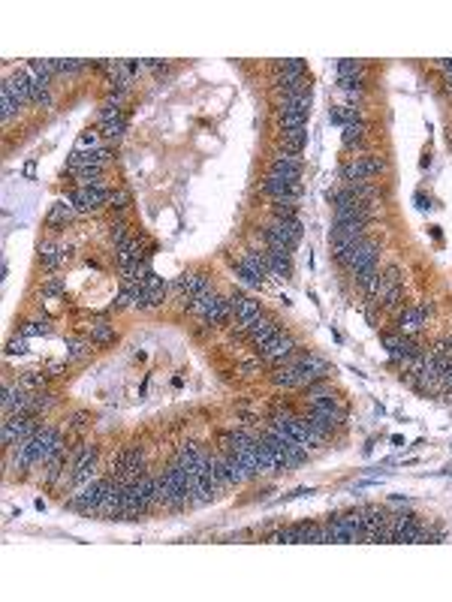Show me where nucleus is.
<instances>
[{"label": "nucleus", "instance_id": "obj_8", "mask_svg": "<svg viewBox=\"0 0 452 602\" xmlns=\"http://www.w3.org/2000/svg\"><path fill=\"white\" fill-rule=\"evenodd\" d=\"M33 434H36L33 416H4V431H0L4 446H16L18 440L33 437Z\"/></svg>", "mask_w": 452, "mask_h": 602}, {"label": "nucleus", "instance_id": "obj_33", "mask_svg": "<svg viewBox=\"0 0 452 602\" xmlns=\"http://www.w3.org/2000/svg\"><path fill=\"white\" fill-rule=\"evenodd\" d=\"M281 127H284V130H301V127H308V114H301V112H281Z\"/></svg>", "mask_w": 452, "mask_h": 602}, {"label": "nucleus", "instance_id": "obj_32", "mask_svg": "<svg viewBox=\"0 0 452 602\" xmlns=\"http://www.w3.org/2000/svg\"><path fill=\"white\" fill-rule=\"evenodd\" d=\"M21 106L16 100H12V94L6 91V87H0V118H4V124H9L12 121V114H16Z\"/></svg>", "mask_w": 452, "mask_h": 602}, {"label": "nucleus", "instance_id": "obj_4", "mask_svg": "<svg viewBox=\"0 0 452 602\" xmlns=\"http://www.w3.org/2000/svg\"><path fill=\"white\" fill-rule=\"evenodd\" d=\"M266 241H269V247L293 250L301 241V223L298 220H271L266 226Z\"/></svg>", "mask_w": 452, "mask_h": 602}, {"label": "nucleus", "instance_id": "obj_39", "mask_svg": "<svg viewBox=\"0 0 452 602\" xmlns=\"http://www.w3.org/2000/svg\"><path fill=\"white\" fill-rule=\"evenodd\" d=\"M365 67H362L359 60H341L338 63V79H350V75H362Z\"/></svg>", "mask_w": 452, "mask_h": 602}, {"label": "nucleus", "instance_id": "obj_48", "mask_svg": "<svg viewBox=\"0 0 452 602\" xmlns=\"http://www.w3.org/2000/svg\"><path fill=\"white\" fill-rule=\"evenodd\" d=\"M124 229H127L124 223H112V241H115V247H118V244H124V241L130 238L127 232H124Z\"/></svg>", "mask_w": 452, "mask_h": 602}, {"label": "nucleus", "instance_id": "obj_35", "mask_svg": "<svg viewBox=\"0 0 452 602\" xmlns=\"http://www.w3.org/2000/svg\"><path fill=\"white\" fill-rule=\"evenodd\" d=\"M215 479H217L220 488L232 485V479H230V464H226V455H215Z\"/></svg>", "mask_w": 452, "mask_h": 602}, {"label": "nucleus", "instance_id": "obj_37", "mask_svg": "<svg viewBox=\"0 0 452 602\" xmlns=\"http://www.w3.org/2000/svg\"><path fill=\"white\" fill-rule=\"evenodd\" d=\"M274 220H296V202H274Z\"/></svg>", "mask_w": 452, "mask_h": 602}, {"label": "nucleus", "instance_id": "obj_25", "mask_svg": "<svg viewBox=\"0 0 452 602\" xmlns=\"http://www.w3.org/2000/svg\"><path fill=\"white\" fill-rule=\"evenodd\" d=\"M72 214H75V205H72L70 199H67V202H55L45 220H48V226H60V223L72 220Z\"/></svg>", "mask_w": 452, "mask_h": 602}, {"label": "nucleus", "instance_id": "obj_36", "mask_svg": "<svg viewBox=\"0 0 452 602\" xmlns=\"http://www.w3.org/2000/svg\"><path fill=\"white\" fill-rule=\"evenodd\" d=\"M269 542H281V545H298V527H284L278 533L269 536Z\"/></svg>", "mask_w": 452, "mask_h": 602}, {"label": "nucleus", "instance_id": "obj_42", "mask_svg": "<svg viewBox=\"0 0 452 602\" xmlns=\"http://www.w3.org/2000/svg\"><path fill=\"white\" fill-rule=\"evenodd\" d=\"M55 70H58V75L82 72V70H85V60H55Z\"/></svg>", "mask_w": 452, "mask_h": 602}, {"label": "nucleus", "instance_id": "obj_11", "mask_svg": "<svg viewBox=\"0 0 452 602\" xmlns=\"http://www.w3.org/2000/svg\"><path fill=\"white\" fill-rule=\"evenodd\" d=\"M33 446H36V464H45L48 458H55L64 449V437H60V431H55V428H36Z\"/></svg>", "mask_w": 452, "mask_h": 602}, {"label": "nucleus", "instance_id": "obj_41", "mask_svg": "<svg viewBox=\"0 0 452 602\" xmlns=\"http://www.w3.org/2000/svg\"><path fill=\"white\" fill-rule=\"evenodd\" d=\"M274 70H278V72H290V75H301V72H305V60H298V58L278 60V63H274Z\"/></svg>", "mask_w": 452, "mask_h": 602}, {"label": "nucleus", "instance_id": "obj_34", "mask_svg": "<svg viewBox=\"0 0 452 602\" xmlns=\"http://www.w3.org/2000/svg\"><path fill=\"white\" fill-rule=\"evenodd\" d=\"M91 340H97V343L115 340V326H109V323H94V326H91Z\"/></svg>", "mask_w": 452, "mask_h": 602}, {"label": "nucleus", "instance_id": "obj_50", "mask_svg": "<svg viewBox=\"0 0 452 602\" xmlns=\"http://www.w3.org/2000/svg\"><path fill=\"white\" fill-rule=\"evenodd\" d=\"M82 148L97 151V133H85V136L79 139V148H75V151H82Z\"/></svg>", "mask_w": 452, "mask_h": 602}, {"label": "nucleus", "instance_id": "obj_1", "mask_svg": "<svg viewBox=\"0 0 452 602\" xmlns=\"http://www.w3.org/2000/svg\"><path fill=\"white\" fill-rule=\"evenodd\" d=\"M190 311H193L196 316H203V323H208V326H220V323H226V319H230L232 307H230V299H220L215 289H208L205 296L193 299Z\"/></svg>", "mask_w": 452, "mask_h": 602}, {"label": "nucleus", "instance_id": "obj_10", "mask_svg": "<svg viewBox=\"0 0 452 602\" xmlns=\"http://www.w3.org/2000/svg\"><path fill=\"white\" fill-rule=\"evenodd\" d=\"M94 464H97V446H82L72 458L70 470V485H85L94 479Z\"/></svg>", "mask_w": 452, "mask_h": 602}, {"label": "nucleus", "instance_id": "obj_21", "mask_svg": "<svg viewBox=\"0 0 452 602\" xmlns=\"http://www.w3.org/2000/svg\"><path fill=\"white\" fill-rule=\"evenodd\" d=\"M296 365H298V370H301V386H311L313 380L325 377V370H329V365H325L320 355H313V353H311V355H301Z\"/></svg>", "mask_w": 452, "mask_h": 602}, {"label": "nucleus", "instance_id": "obj_46", "mask_svg": "<svg viewBox=\"0 0 452 602\" xmlns=\"http://www.w3.org/2000/svg\"><path fill=\"white\" fill-rule=\"evenodd\" d=\"M6 353L9 355H21V353H28V338H12L9 343H6Z\"/></svg>", "mask_w": 452, "mask_h": 602}, {"label": "nucleus", "instance_id": "obj_22", "mask_svg": "<svg viewBox=\"0 0 452 602\" xmlns=\"http://www.w3.org/2000/svg\"><path fill=\"white\" fill-rule=\"evenodd\" d=\"M266 262H269V274L274 277H290L293 272V259H290V250H281V247H269L266 253Z\"/></svg>", "mask_w": 452, "mask_h": 602}, {"label": "nucleus", "instance_id": "obj_3", "mask_svg": "<svg viewBox=\"0 0 452 602\" xmlns=\"http://www.w3.org/2000/svg\"><path fill=\"white\" fill-rule=\"evenodd\" d=\"M365 530H362V512H350L325 524V542H359Z\"/></svg>", "mask_w": 452, "mask_h": 602}, {"label": "nucleus", "instance_id": "obj_49", "mask_svg": "<svg viewBox=\"0 0 452 602\" xmlns=\"http://www.w3.org/2000/svg\"><path fill=\"white\" fill-rule=\"evenodd\" d=\"M112 205H115V208H127V205H130V193H127V190L112 193Z\"/></svg>", "mask_w": 452, "mask_h": 602}, {"label": "nucleus", "instance_id": "obj_24", "mask_svg": "<svg viewBox=\"0 0 452 602\" xmlns=\"http://www.w3.org/2000/svg\"><path fill=\"white\" fill-rule=\"evenodd\" d=\"M238 262H242L244 268H250V272H254V274H259L262 280L269 277V262H266V253H259V250H244V253H242V259H238Z\"/></svg>", "mask_w": 452, "mask_h": 602}, {"label": "nucleus", "instance_id": "obj_2", "mask_svg": "<svg viewBox=\"0 0 452 602\" xmlns=\"http://www.w3.org/2000/svg\"><path fill=\"white\" fill-rule=\"evenodd\" d=\"M145 455L139 449H124L112 461V476H115L121 485H133L136 479L145 476Z\"/></svg>", "mask_w": 452, "mask_h": 602}, {"label": "nucleus", "instance_id": "obj_47", "mask_svg": "<svg viewBox=\"0 0 452 602\" xmlns=\"http://www.w3.org/2000/svg\"><path fill=\"white\" fill-rule=\"evenodd\" d=\"M341 91H362V75H350V79H338Z\"/></svg>", "mask_w": 452, "mask_h": 602}, {"label": "nucleus", "instance_id": "obj_6", "mask_svg": "<svg viewBox=\"0 0 452 602\" xmlns=\"http://www.w3.org/2000/svg\"><path fill=\"white\" fill-rule=\"evenodd\" d=\"M172 289L178 292V301H181L184 307H190V304H193V299L205 296V292L211 289V284H208V277H205V274H199V272H184L181 277H175Z\"/></svg>", "mask_w": 452, "mask_h": 602}, {"label": "nucleus", "instance_id": "obj_23", "mask_svg": "<svg viewBox=\"0 0 452 602\" xmlns=\"http://www.w3.org/2000/svg\"><path fill=\"white\" fill-rule=\"evenodd\" d=\"M274 87L278 91H284V97H290V94H301V91H308V79H305V72L301 75H290V72H274Z\"/></svg>", "mask_w": 452, "mask_h": 602}, {"label": "nucleus", "instance_id": "obj_44", "mask_svg": "<svg viewBox=\"0 0 452 602\" xmlns=\"http://www.w3.org/2000/svg\"><path fill=\"white\" fill-rule=\"evenodd\" d=\"M43 382H45V374H36V370H28V374L21 377V382H18V386L31 392V389H40Z\"/></svg>", "mask_w": 452, "mask_h": 602}, {"label": "nucleus", "instance_id": "obj_26", "mask_svg": "<svg viewBox=\"0 0 452 602\" xmlns=\"http://www.w3.org/2000/svg\"><path fill=\"white\" fill-rule=\"evenodd\" d=\"M274 386H284V389H296V386H301V370H298V365L293 362V365L281 367L278 374H274Z\"/></svg>", "mask_w": 452, "mask_h": 602}, {"label": "nucleus", "instance_id": "obj_38", "mask_svg": "<svg viewBox=\"0 0 452 602\" xmlns=\"http://www.w3.org/2000/svg\"><path fill=\"white\" fill-rule=\"evenodd\" d=\"M124 130H127V121L124 118H115V121H103V136L106 139H121Z\"/></svg>", "mask_w": 452, "mask_h": 602}, {"label": "nucleus", "instance_id": "obj_16", "mask_svg": "<svg viewBox=\"0 0 452 602\" xmlns=\"http://www.w3.org/2000/svg\"><path fill=\"white\" fill-rule=\"evenodd\" d=\"M109 163V151L103 148H97V151H75L70 163H67V169L70 172H85V169H103V166Z\"/></svg>", "mask_w": 452, "mask_h": 602}, {"label": "nucleus", "instance_id": "obj_31", "mask_svg": "<svg viewBox=\"0 0 452 602\" xmlns=\"http://www.w3.org/2000/svg\"><path fill=\"white\" fill-rule=\"evenodd\" d=\"M362 139H365V121H359V124H347L344 127V133H341V145L344 148H356Z\"/></svg>", "mask_w": 452, "mask_h": 602}, {"label": "nucleus", "instance_id": "obj_19", "mask_svg": "<svg viewBox=\"0 0 452 602\" xmlns=\"http://www.w3.org/2000/svg\"><path fill=\"white\" fill-rule=\"evenodd\" d=\"M244 331H247V338L254 340L257 347H266L271 338L281 335V326L274 323V319H269V316H259V319H254V323H250Z\"/></svg>", "mask_w": 452, "mask_h": 602}, {"label": "nucleus", "instance_id": "obj_45", "mask_svg": "<svg viewBox=\"0 0 452 602\" xmlns=\"http://www.w3.org/2000/svg\"><path fill=\"white\" fill-rule=\"evenodd\" d=\"M235 274L242 277L244 284H250V286H262V277H259V274H254V272H250V268H244L242 262H235Z\"/></svg>", "mask_w": 452, "mask_h": 602}, {"label": "nucleus", "instance_id": "obj_27", "mask_svg": "<svg viewBox=\"0 0 452 602\" xmlns=\"http://www.w3.org/2000/svg\"><path fill=\"white\" fill-rule=\"evenodd\" d=\"M305 145H308V127H301V130H284V151L301 154Z\"/></svg>", "mask_w": 452, "mask_h": 602}, {"label": "nucleus", "instance_id": "obj_30", "mask_svg": "<svg viewBox=\"0 0 452 602\" xmlns=\"http://www.w3.org/2000/svg\"><path fill=\"white\" fill-rule=\"evenodd\" d=\"M329 121H332V124H338V127L359 124V121H362V112H359V109H350V106H338V109H332Z\"/></svg>", "mask_w": 452, "mask_h": 602}, {"label": "nucleus", "instance_id": "obj_17", "mask_svg": "<svg viewBox=\"0 0 452 602\" xmlns=\"http://www.w3.org/2000/svg\"><path fill=\"white\" fill-rule=\"evenodd\" d=\"M4 87L12 94V100H16L18 106H28V102H33V87H31V72L28 70L12 72L9 79L4 82Z\"/></svg>", "mask_w": 452, "mask_h": 602}, {"label": "nucleus", "instance_id": "obj_14", "mask_svg": "<svg viewBox=\"0 0 452 602\" xmlns=\"http://www.w3.org/2000/svg\"><path fill=\"white\" fill-rule=\"evenodd\" d=\"M269 175L284 178V181H301V157L298 154H290V151L274 154L271 166H269Z\"/></svg>", "mask_w": 452, "mask_h": 602}, {"label": "nucleus", "instance_id": "obj_43", "mask_svg": "<svg viewBox=\"0 0 452 602\" xmlns=\"http://www.w3.org/2000/svg\"><path fill=\"white\" fill-rule=\"evenodd\" d=\"M85 353H87V340L72 338V340L67 343V358H70V362H75V358H85Z\"/></svg>", "mask_w": 452, "mask_h": 602}, {"label": "nucleus", "instance_id": "obj_28", "mask_svg": "<svg viewBox=\"0 0 452 602\" xmlns=\"http://www.w3.org/2000/svg\"><path fill=\"white\" fill-rule=\"evenodd\" d=\"M281 112H301V114H308V112H311V91H301V94H290V97H284Z\"/></svg>", "mask_w": 452, "mask_h": 602}, {"label": "nucleus", "instance_id": "obj_40", "mask_svg": "<svg viewBox=\"0 0 452 602\" xmlns=\"http://www.w3.org/2000/svg\"><path fill=\"white\" fill-rule=\"evenodd\" d=\"M48 331H52V326H48L45 319H43V323H40V319H33V323H28V326L21 328V335H24V338H40V335H43V338H45Z\"/></svg>", "mask_w": 452, "mask_h": 602}, {"label": "nucleus", "instance_id": "obj_20", "mask_svg": "<svg viewBox=\"0 0 452 602\" xmlns=\"http://www.w3.org/2000/svg\"><path fill=\"white\" fill-rule=\"evenodd\" d=\"M293 350H296V340L290 335H284V331L278 338H271L266 347H259V353H262L266 362H284L286 355H293Z\"/></svg>", "mask_w": 452, "mask_h": 602}, {"label": "nucleus", "instance_id": "obj_18", "mask_svg": "<svg viewBox=\"0 0 452 602\" xmlns=\"http://www.w3.org/2000/svg\"><path fill=\"white\" fill-rule=\"evenodd\" d=\"M230 307H232V313H235V319H238V326H242V328H247L254 319L262 316L259 301L247 299V296H230Z\"/></svg>", "mask_w": 452, "mask_h": 602}, {"label": "nucleus", "instance_id": "obj_7", "mask_svg": "<svg viewBox=\"0 0 452 602\" xmlns=\"http://www.w3.org/2000/svg\"><path fill=\"white\" fill-rule=\"evenodd\" d=\"M103 491H106V479L85 482L82 488H79V494H72L70 509H75V512H97L99 509V500H103Z\"/></svg>", "mask_w": 452, "mask_h": 602}, {"label": "nucleus", "instance_id": "obj_52", "mask_svg": "<svg viewBox=\"0 0 452 602\" xmlns=\"http://www.w3.org/2000/svg\"><path fill=\"white\" fill-rule=\"evenodd\" d=\"M85 425H87V416H85V413H75V416L70 419V428H72V431H82Z\"/></svg>", "mask_w": 452, "mask_h": 602}, {"label": "nucleus", "instance_id": "obj_29", "mask_svg": "<svg viewBox=\"0 0 452 602\" xmlns=\"http://www.w3.org/2000/svg\"><path fill=\"white\" fill-rule=\"evenodd\" d=\"M67 259V253H64V247H58V244H52V241H45V244L40 247V262L45 265V268H58L60 262Z\"/></svg>", "mask_w": 452, "mask_h": 602}, {"label": "nucleus", "instance_id": "obj_9", "mask_svg": "<svg viewBox=\"0 0 452 602\" xmlns=\"http://www.w3.org/2000/svg\"><path fill=\"white\" fill-rule=\"evenodd\" d=\"M259 190L266 193L271 202H296L301 196V181H284V178L266 175V181L259 184Z\"/></svg>", "mask_w": 452, "mask_h": 602}, {"label": "nucleus", "instance_id": "obj_5", "mask_svg": "<svg viewBox=\"0 0 452 602\" xmlns=\"http://www.w3.org/2000/svg\"><path fill=\"white\" fill-rule=\"evenodd\" d=\"M380 172H386V160H380V157H353L350 160L344 169H341V178L347 184H359V181H371L374 175H380Z\"/></svg>", "mask_w": 452, "mask_h": 602}, {"label": "nucleus", "instance_id": "obj_13", "mask_svg": "<svg viewBox=\"0 0 452 602\" xmlns=\"http://www.w3.org/2000/svg\"><path fill=\"white\" fill-rule=\"evenodd\" d=\"M383 343H386L389 358H392L395 365L410 367V365H413V358L419 355V347H416V343H413L407 335H389V338H383Z\"/></svg>", "mask_w": 452, "mask_h": 602}, {"label": "nucleus", "instance_id": "obj_51", "mask_svg": "<svg viewBox=\"0 0 452 602\" xmlns=\"http://www.w3.org/2000/svg\"><path fill=\"white\" fill-rule=\"evenodd\" d=\"M64 292V280H48L45 284V296H60Z\"/></svg>", "mask_w": 452, "mask_h": 602}, {"label": "nucleus", "instance_id": "obj_53", "mask_svg": "<svg viewBox=\"0 0 452 602\" xmlns=\"http://www.w3.org/2000/svg\"><path fill=\"white\" fill-rule=\"evenodd\" d=\"M437 67L443 70V75H446V82L452 85V60H437Z\"/></svg>", "mask_w": 452, "mask_h": 602}, {"label": "nucleus", "instance_id": "obj_15", "mask_svg": "<svg viewBox=\"0 0 452 602\" xmlns=\"http://www.w3.org/2000/svg\"><path fill=\"white\" fill-rule=\"evenodd\" d=\"M429 313H431V301L404 307V311H401V316H398V331H401V335H407V338H413L416 331H422L425 316H429Z\"/></svg>", "mask_w": 452, "mask_h": 602}, {"label": "nucleus", "instance_id": "obj_12", "mask_svg": "<svg viewBox=\"0 0 452 602\" xmlns=\"http://www.w3.org/2000/svg\"><path fill=\"white\" fill-rule=\"evenodd\" d=\"M70 202L75 205V211L87 214V211H97V208H103L106 202H112V190H106V187H79L70 196Z\"/></svg>", "mask_w": 452, "mask_h": 602}]
</instances>
